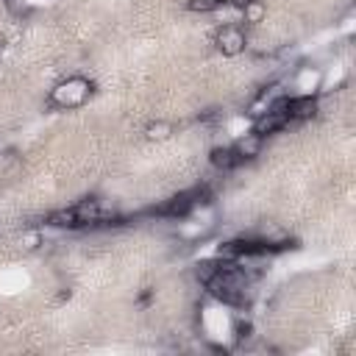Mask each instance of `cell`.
<instances>
[{
	"label": "cell",
	"mask_w": 356,
	"mask_h": 356,
	"mask_svg": "<svg viewBox=\"0 0 356 356\" xmlns=\"http://www.w3.org/2000/svg\"><path fill=\"white\" fill-rule=\"evenodd\" d=\"M209 161H211V167L220 170V172H228V170H234L236 164H242L239 156L234 153V147H214V150L209 153Z\"/></svg>",
	"instance_id": "52a82bcc"
},
{
	"label": "cell",
	"mask_w": 356,
	"mask_h": 356,
	"mask_svg": "<svg viewBox=\"0 0 356 356\" xmlns=\"http://www.w3.org/2000/svg\"><path fill=\"white\" fill-rule=\"evenodd\" d=\"M214 44H217V50H220L222 56L234 58V56L245 53V47H248V33H245L239 25L228 22V25H222V28L217 31V36H214Z\"/></svg>",
	"instance_id": "3957f363"
},
{
	"label": "cell",
	"mask_w": 356,
	"mask_h": 356,
	"mask_svg": "<svg viewBox=\"0 0 356 356\" xmlns=\"http://www.w3.org/2000/svg\"><path fill=\"white\" fill-rule=\"evenodd\" d=\"M222 6H242V3H248V0H220Z\"/></svg>",
	"instance_id": "2e32d148"
},
{
	"label": "cell",
	"mask_w": 356,
	"mask_h": 356,
	"mask_svg": "<svg viewBox=\"0 0 356 356\" xmlns=\"http://www.w3.org/2000/svg\"><path fill=\"white\" fill-rule=\"evenodd\" d=\"M289 122H292V120H289V114H286V97H278V100H273L261 114L253 117V131H256L259 136H270V134L284 131Z\"/></svg>",
	"instance_id": "7a4b0ae2"
},
{
	"label": "cell",
	"mask_w": 356,
	"mask_h": 356,
	"mask_svg": "<svg viewBox=\"0 0 356 356\" xmlns=\"http://www.w3.org/2000/svg\"><path fill=\"white\" fill-rule=\"evenodd\" d=\"M234 153L239 156V161H250V159H256V156H261V147H264V136H259L256 131H250V134H242L234 145Z\"/></svg>",
	"instance_id": "8992f818"
},
{
	"label": "cell",
	"mask_w": 356,
	"mask_h": 356,
	"mask_svg": "<svg viewBox=\"0 0 356 356\" xmlns=\"http://www.w3.org/2000/svg\"><path fill=\"white\" fill-rule=\"evenodd\" d=\"M70 298H72V289H70V286H61V289L53 295V306H61V303H67Z\"/></svg>",
	"instance_id": "9a60e30c"
},
{
	"label": "cell",
	"mask_w": 356,
	"mask_h": 356,
	"mask_svg": "<svg viewBox=\"0 0 356 356\" xmlns=\"http://www.w3.org/2000/svg\"><path fill=\"white\" fill-rule=\"evenodd\" d=\"M317 111H320V103H317V97L312 92L286 97V114H289V120H312Z\"/></svg>",
	"instance_id": "5b68a950"
},
{
	"label": "cell",
	"mask_w": 356,
	"mask_h": 356,
	"mask_svg": "<svg viewBox=\"0 0 356 356\" xmlns=\"http://www.w3.org/2000/svg\"><path fill=\"white\" fill-rule=\"evenodd\" d=\"M170 136H172V122H167V120H153V122L145 125V139L147 142H164Z\"/></svg>",
	"instance_id": "9c48e42d"
},
{
	"label": "cell",
	"mask_w": 356,
	"mask_h": 356,
	"mask_svg": "<svg viewBox=\"0 0 356 356\" xmlns=\"http://www.w3.org/2000/svg\"><path fill=\"white\" fill-rule=\"evenodd\" d=\"M250 334H253L250 320H248V317H242V314H239V317H234V337H236V339H248Z\"/></svg>",
	"instance_id": "4fadbf2b"
},
{
	"label": "cell",
	"mask_w": 356,
	"mask_h": 356,
	"mask_svg": "<svg viewBox=\"0 0 356 356\" xmlns=\"http://www.w3.org/2000/svg\"><path fill=\"white\" fill-rule=\"evenodd\" d=\"M72 209H75L78 225H97V222L108 220V211L103 209V200H97V197H83Z\"/></svg>",
	"instance_id": "277c9868"
},
{
	"label": "cell",
	"mask_w": 356,
	"mask_h": 356,
	"mask_svg": "<svg viewBox=\"0 0 356 356\" xmlns=\"http://www.w3.org/2000/svg\"><path fill=\"white\" fill-rule=\"evenodd\" d=\"M89 95H92V81L83 75H70L67 81H61L50 89L47 103L56 108H78L89 100Z\"/></svg>",
	"instance_id": "6da1fadb"
},
{
	"label": "cell",
	"mask_w": 356,
	"mask_h": 356,
	"mask_svg": "<svg viewBox=\"0 0 356 356\" xmlns=\"http://www.w3.org/2000/svg\"><path fill=\"white\" fill-rule=\"evenodd\" d=\"M47 225H53V228H81L72 206L58 209V211H50V214H47Z\"/></svg>",
	"instance_id": "ba28073f"
},
{
	"label": "cell",
	"mask_w": 356,
	"mask_h": 356,
	"mask_svg": "<svg viewBox=\"0 0 356 356\" xmlns=\"http://www.w3.org/2000/svg\"><path fill=\"white\" fill-rule=\"evenodd\" d=\"M239 8H242V22H248V25L261 22V19H264V14H267V8H264V3H261V0H248V3H242Z\"/></svg>",
	"instance_id": "8fae6325"
},
{
	"label": "cell",
	"mask_w": 356,
	"mask_h": 356,
	"mask_svg": "<svg viewBox=\"0 0 356 356\" xmlns=\"http://www.w3.org/2000/svg\"><path fill=\"white\" fill-rule=\"evenodd\" d=\"M39 245H44V239H42L39 231H28V234L22 236V250H36Z\"/></svg>",
	"instance_id": "5bb4252c"
},
{
	"label": "cell",
	"mask_w": 356,
	"mask_h": 356,
	"mask_svg": "<svg viewBox=\"0 0 356 356\" xmlns=\"http://www.w3.org/2000/svg\"><path fill=\"white\" fill-rule=\"evenodd\" d=\"M220 267H222V261H220L217 256H214V259H200V261L195 264V278L206 286V284L220 273Z\"/></svg>",
	"instance_id": "30bf717a"
},
{
	"label": "cell",
	"mask_w": 356,
	"mask_h": 356,
	"mask_svg": "<svg viewBox=\"0 0 356 356\" xmlns=\"http://www.w3.org/2000/svg\"><path fill=\"white\" fill-rule=\"evenodd\" d=\"M220 6H222L220 0H186V8L195 11V14H211V11H217Z\"/></svg>",
	"instance_id": "7c38bea8"
},
{
	"label": "cell",
	"mask_w": 356,
	"mask_h": 356,
	"mask_svg": "<svg viewBox=\"0 0 356 356\" xmlns=\"http://www.w3.org/2000/svg\"><path fill=\"white\" fill-rule=\"evenodd\" d=\"M8 3H11V0H8Z\"/></svg>",
	"instance_id": "ac0fdd59"
},
{
	"label": "cell",
	"mask_w": 356,
	"mask_h": 356,
	"mask_svg": "<svg viewBox=\"0 0 356 356\" xmlns=\"http://www.w3.org/2000/svg\"><path fill=\"white\" fill-rule=\"evenodd\" d=\"M0 150H6V145H3V142H0Z\"/></svg>",
	"instance_id": "e0dca14e"
}]
</instances>
